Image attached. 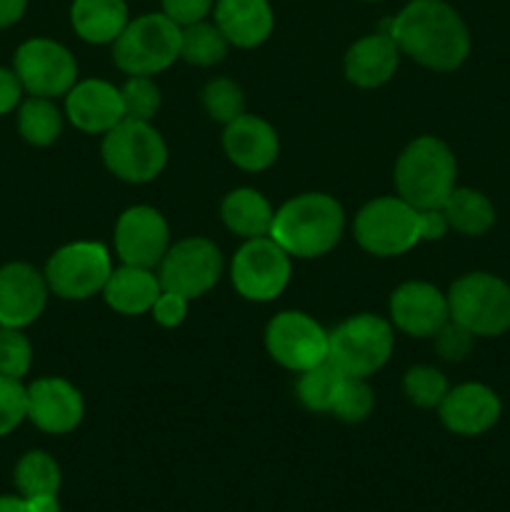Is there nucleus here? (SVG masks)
Returning <instances> with one entry per match:
<instances>
[{
    "mask_svg": "<svg viewBox=\"0 0 510 512\" xmlns=\"http://www.w3.org/2000/svg\"><path fill=\"white\" fill-rule=\"evenodd\" d=\"M388 35L400 53L440 73L460 68L470 53L463 18L443 0H410L393 18Z\"/></svg>",
    "mask_w": 510,
    "mask_h": 512,
    "instance_id": "nucleus-1",
    "label": "nucleus"
},
{
    "mask_svg": "<svg viewBox=\"0 0 510 512\" xmlns=\"http://www.w3.org/2000/svg\"><path fill=\"white\" fill-rule=\"evenodd\" d=\"M345 215L335 198L325 193H303L275 210L270 238L290 258H320L338 245Z\"/></svg>",
    "mask_w": 510,
    "mask_h": 512,
    "instance_id": "nucleus-2",
    "label": "nucleus"
},
{
    "mask_svg": "<svg viewBox=\"0 0 510 512\" xmlns=\"http://www.w3.org/2000/svg\"><path fill=\"white\" fill-rule=\"evenodd\" d=\"M455 155L433 135L413 140L395 163L398 195L418 210L443 208L455 190Z\"/></svg>",
    "mask_w": 510,
    "mask_h": 512,
    "instance_id": "nucleus-3",
    "label": "nucleus"
},
{
    "mask_svg": "<svg viewBox=\"0 0 510 512\" xmlns=\"http://www.w3.org/2000/svg\"><path fill=\"white\" fill-rule=\"evenodd\" d=\"M183 28L165 13L135 18L115 38L113 60L128 75H155L180 58Z\"/></svg>",
    "mask_w": 510,
    "mask_h": 512,
    "instance_id": "nucleus-4",
    "label": "nucleus"
},
{
    "mask_svg": "<svg viewBox=\"0 0 510 512\" xmlns=\"http://www.w3.org/2000/svg\"><path fill=\"white\" fill-rule=\"evenodd\" d=\"M393 353V328L373 313H360L328 333V363L345 378H370Z\"/></svg>",
    "mask_w": 510,
    "mask_h": 512,
    "instance_id": "nucleus-5",
    "label": "nucleus"
},
{
    "mask_svg": "<svg viewBox=\"0 0 510 512\" xmlns=\"http://www.w3.org/2000/svg\"><path fill=\"white\" fill-rule=\"evenodd\" d=\"M105 165L125 183H148L163 173L168 163L165 140L148 120L123 118L103 138Z\"/></svg>",
    "mask_w": 510,
    "mask_h": 512,
    "instance_id": "nucleus-6",
    "label": "nucleus"
},
{
    "mask_svg": "<svg viewBox=\"0 0 510 512\" xmlns=\"http://www.w3.org/2000/svg\"><path fill=\"white\" fill-rule=\"evenodd\" d=\"M450 320L473 335H503L510 328V285L490 273H468L450 285Z\"/></svg>",
    "mask_w": 510,
    "mask_h": 512,
    "instance_id": "nucleus-7",
    "label": "nucleus"
},
{
    "mask_svg": "<svg viewBox=\"0 0 510 512\" xmlns=\"http://www.w3.org/2000/svg\"><path fill=\"white\" fill-rule=\"evenodd\" d=\"M360 248L380 258L408 253L420 243V210L403 198H375L355 218Z\"/></svg>",
    "mask_w": 510,
    "mask_h": 512,
    "instance_id": "nucleus-8",
    "label": "nucleus"
},
{
    "mask_svg": "<svg viewBox=\"0 0 510 512\" xmlns=\"http://www.w3.org/2000/svg\"><path fill=\"white\" fill-rule=\"evenodd\" d=\"M113 265L108 250L100 243H70L55 250L45 268V283L65 300H85L105 288Z\"/></svg>",
    "mask_w": 510,
    "mask_h": 512,
    "instance_id": "nucleus-9",
    "label": "nucleus"
},
{
    "mask_svg": "<svg viewBox=\"0 0 510 512\" xmlns=\"http://www.w3.org/2000/svg\"><path fill=\"white\" fill-rule=\"evenodd\" d=\"M233 285L245 300L268 303L285 290L290 280V255L275 243L270 235L245 240L243 248L235 253Z\"/></svg>",
    "mask_w": 510,
    "mask_h": 512,
    "instance_id": "nucleus-10",
    "label": "nucleus"
},
{
    "mask_svg": "<svg viewBox=\"0 0 510 512\" xmlns=\"http://www.w3.org/2000/svg\"><path fill=\"white\" fill-rule=\"evenodd\" d=\"M223 273V255L208 238H185L160 260V288L193 300L208 293Z\"/></svg>",
    "mask_w": 510,
    "mask_h": 512,
    "instance_id": "nucleus-11",
    "label": "nucleus"
},
{
    "mask_svg": "<svg viewBox=\"0 0 510 512\" xmlns=\"http://www.w3.org/2000/svg\"><path fill=\"white\" fill-rule=\"evenodd\" d=\"M265 345L275 363L303 373L328 360V333L310 315L300 310H285L268 323Z\"/></svg>",
    "mask_w": 510,
    "mask_h": 512,
    "instance_id": "nucleus-12",
    "label": "nucleus"
},
{
    "mask_svg": "<svg viewBox=\"0 0 510 512\" xmlns=\"http://www.w3.org/2000/svg\"><path fill=\"white\" fill-rule=\"evenodd\" d=\"M15 73L30 95L58 98L75 85L78 63L65 45L48 38H33L15 53Z\"/></svg>",
    "mask_w": 510,
    "mask_h": 512,
    "instance_id": "nucleus-13",
    "label": "nucleus"
},
{
    "mask_svg": "<svg viewBox=\"0 0 510 512\" xmlns=\"http://www.w3.org/2000/svg\"><path fill=\"white\" fill-rule=\"evenodd\" d=\"M168 223L150 205H133L115 223V253L123 265L155 268L168 253Z\"/></svg>",
    "mask_w": 510,
    "mask_h": 512,
    "instance_id": "nucleus-14",
    "label": "nucleus"
},
{
    "mask_svg": "<svg viewBox=\"0 0 510 512\" xmlns=\"http://www.w3.org/2000/svg\"><path fill=\"white\" fill-rule=\"evenodd\" d=\"M390 318L395 328L413 338H433L450 320L448 295L430 283L410 280L390 295Z\"/></svg>",
    "mask_w": 510,
    "mask_h": 512,
    "instance_id": "nucleus-15",
    "label": "nucleus"
},
{
    "mask_svg": "<svg viewBox=\"0 0 510 512\" xmlns=\"http://www.w3.org/2000/svg\"><path fill=\"white\" fill-rule=\"evenodd\" d=\"M25 410L35 428L50 435H65L78 428L85 405L78 388L68 380L43 378L25 390Z\"/></svg>",
    "mask_w": 510,
    "mask_h": 512,
    "instance_id": "nucleus-16",
    "label": "nucleus"
},
{
    "mask_svg": "<svg viewBox=\"0 0 510 512\" xmlns=\"http://www.w3.org/2000/svg\"><path fill=\"white\" fill-rule=\"evenodd\" d=\"M48 303V283L28 263H10L0 268V325L25 328L35 323Z\"/></svg>",
    "mask_w": 510,
    "mask_h": 512,
    "instance_id": "nucleus-17",
    "label": "nucleus"
},
{
    "mask_svg": "<svg viewBox=\"0 0 510 512\" xmlns=\"http://www.w3.org/2000/svg\"><path fill=\"white\" fill-rule=\"evenodd\" d=\"M65 113L83 133H108L125 118L123 95L108 80H83L65 93Z\"/></svg>",
    "mask_w": 510,
    "mask_h": 512,
    "instance_id": "nucleus-18",
    "label": "nucleus"
},
{
    "mask_svg": "<svg viewBox=\"0 0 510 512\" xmlns=\"http://www.w3.org/2000/svg\"><path fill=\"white\" fill-rule=\"evenodd\" d=\"M440 420L455 435H483L498 423L500 398L480 383H465L448 390L438 405Z\"/></svg>",
    "mask_w": 510,
    "mask_h": 512,
    "instance_id": "nucleus-19",
    "label": "nucleus"
},
{
    "mask_svg": "<svg viewBox=\"0 0 510 512\" xmlns=\"http://www.w3.org/2000/svg\"><path fill=\"white\" fill-rule=\"evenodd\" d=\"M223 148L230 163L250 170V173H258V170L270 168L275 163L280 143L278 133L268 120L243 113L225 125Z\"/></svg>",
    "mask_w": 510,
    "mask_h": 512,
    "instance_id": "nucleus-20",
    "label": "nucleus"
},
{
    "mask_svg": "<svg viewBox=\"0 0 510 512\" xmlns=\"http://www.w3.org/2000/svg\"><path fill=\"white\" fill-rule=\"evenodd\" d=\"M398 60L400 50L390 35H365L345 53V75L358 88H378L393 78Z\"/></svg>",
    "mask_w": 510,
    "mask_h": 512,
    "instance_id": "nucleus-21",
    "label": "nucleus"
},
{
    "mask_svg": "<svg viewBox=\"0 0 510 512\" xmlns=\"http://www.w3.org/2000/svg\"><path fill=\"white\" fill-rule=\"evenodd\" d=\"M215 25L235 48H255L273 33V10L268 0H218Z\"/></svg>",
    "mask_w": 510,
    "mask_h": 512,
    "instance_id": "nucleus-22",
    "label": "nucleus"
},
{
    "mask_svg": "<svg viewBox=\"0 0 510 512\" xmlns=\"http://www.w3.org/2000/svg\"><path fill=\"white\" fill-rule=\"evenodd\" d=\"M160 278H155L150 268L123 265L113 270L103 288V298L115 313L143 315L153 308L160 295Z\"/></svg>",
    "mask_w": 510,
    "mask_h": 512,
    "instance_id": "nucleus-23",
    "label": "nucleus"
},
{
    "mask_svg": "<svg viewBox=\"0 0 510 512\" xmlns=\"http://www.w3.org/2000/svg\"><path fill=\"white\" fill-rule=\"evenodd\" d=\"M70 20L85 43H115L128 25V5L125 0H75Z\"/></svg>",
    "mask_w": 510,
    "mask_h": 512,
    "instance_id": "nucleus-24",
    "label": "nucleus"
},
{
    "mask_svg": "<svg viewBox=\"0 0 510 512\" xmlns=\"http://www.w3.org/2000/svg\"><path fill=\"white\" fill-rule=\"evenodd\" d=\"M220 215H223V223L228 225L230 233L240 235L245 240L265 238L275 218L265 195L253 188H238L225 195L223 205H220Z\"/></svg>",
    "mask_w": 510,
    "mask_h": 512,
    "instance_id": "nucleus-25",
    "label": "nucleus"
},
{
    "mask_svg": "<svg viewBox=\"0 0 510 512\" xmlns=\"http://www.w3.org/2000/svg\"><path fill=\"white\" fill-rule=\"evenodd\" d=\"M440 210L448 220V228H455L463 235H483L495 223L493 203L483 193L470 188H455Z\"/></svg>",
    "mask_w": 510,
    "mask_h": 512,
    "instance_id": "nucleus-26",
    "label": "nucleus"
},
{
    "mask_svg": "<svg viewBox=\"0 0 510 512\" xmlns=\"http://www.w3.org/2000/svg\"><path fill=\"white\" fill-rule=\"evenodd\" d=\"M343 378L345 375L328 360L315 365V368L303 370L298 380L300 403L308 410H315V413H330L340 393V385H343Z\"/></svg>",
    "mask_w": 510,
    "mask_h": 512,
    "instance_id": "nucleus-27",
    "label": "nucleus"
},
{
    "mask_svg": "<svg viewBox=\"0 0 510 512\" xmlns=\"http://www.w3.org/2000/svg\"><path fill=\"white\" fill-rule=\"evenodd\" d=\"M228 40L213 23H190L183 28L180 38V58L190 65H215L228 55Z\"/></svg>",
    "mask_w": 510,
    "mask_h": 512,
    "instance_id": "nucleus-28",
    "label": "nucleus"
},
{
    "mask_svg": "<svg viewBox=\"0 0 510 512\" xmlns=\"http://www.w3.org/2000/svg\"><path fill=\"white\" fill-rule=\"evenodd\" d=\"M15 485H18L23 498H35V495H58L60 490V468L48 453L33 450L23 455L15 465Z\"/></svg>",
    "mask_w": 510,
    "mask_h": 512,
    "instance_id": "nucleus-29",
    "label": "nucleus"
},
{
    "mask_svg": "<svg viewBox=\"0 0 510 512\" xmlns=\"http://www.w3.org/2000/svg\"><path fill=\"white\" fill-rule=\"evenodd\" d=\"M18 128L28 143L50 145L58 140L60 130H63V115L50 103V98L33 95V98L20 105Z\"/></svg>",
    "mask_w": 510,
    "mask_h": 512,
    "instance_id": "nucleus-30",
    "label": "nucleus"
},
{
    "mask_svg": "<svg viewBox=\"0 0 510 512\" xmlns=\"http://www.w3.org/2000/svg\"><path fill=\"white\" fill-rule=\"evenodd\" d=\"M403 390L410 403L418 405V408H438L448 393V380L440 370L430 368V365H415L405 373Z\"/></svg>",
    "mask_w": 510,
    "mask_h": 512,
    "instance_id": "nucleus-31",
    "label": "nucleus"
},
{
    "mask_svg": "<svg viewBox=\"0 0 510 512\" xmlns=\"http://www.w3.org/2000/svg\"><path fill=\"white\" fill-rule=\"evenodd\" d=\"M203 103L210 118H213L215 123L223 125H228L230 120H235L238 115L245 113L243 90H240V85L233 83L230 78L210 80L203 90Z\"/></svg>",
    "mask_w": 510,
    "mask_h": 512,
    "instance_id": "nucleus-32",
    "label": "nucleus"
},
{
    "mask_svg": "<svg viewBox=\"0 0 510 512\" xmlns=\"http://www.w3.org/2000/svg\"><path fill=\"white\" fill-rule=\"evenodd\" d=\"M373 405V388L365 383V378H343V385H340V393L330 413H335L345 423H363L373 413Z\"/></svg>",
    "mask_w": 510,
    "mask_h": 512,
    "instance_id": "nucleus-33",
    "label": "nucleus"
},
{
    "mask_svg": "<svg viewBox=\"0 0 510 512\" xmlns=\"http://www.w3.org/2000/svg\"><path fill=\"white\" fill-rule=\"evenodd\" d=\"M120 95H123L125 118L148 120L150 123V118L160 108V90L150 80V75H130L128 83L120 88Z\"/></svg>",
    "mask_w": 510,
    "mask_h": 512,
    "instance_id": "nucleus-34",
    "label": "nucleus"
},
{
    "mask_svg": "<svg viewBox=\"0 0 510 512\" xmlns=\"http://www.w3.org/2000/svg\"><path fill=\"white\" fill-rule=\"evenodd\" d=\"M30 360H33L30 340L18 328L0 325V375L20 380L30 370Z\"/></svg>",
    "mask_w": 510,
    "mask_h": 512,
    "instance_id": "nucleus-35",
    "label": "nucleus"
},
{
    "mask_svg": "<svg viewBox=\"0 0 510 512\" xmlns=\"http://www.w3.org/2000/svg\"><path fill=\"white\" fill-rule=\"evenodd\" d=\"M23 418H28L25 410V388L20 380L0 375V438L13 433Z\"/></svg>",
    "mask_w": 510,
    "mask_h": 512,
    "instance_id": "nucleus-36",
    "label": "nucleus"
},
{
    "mask_svg": "<svg viewBox=\"0 0 510 512\" xmlns=\"http://www.w3.org/2000/svg\"><path fill=\"white\" fill-rule=\"evenodd\" d=\"M433 338H435V350L440 353V358L463 360L465 355L470 353V348H473L475 335L470 333V330H465L463 325L448 320V323H445Z\"/></svg>",
    "mask_w": 510,
    "mask_h": 512,
    "instance_id": "nucleus-37",
    "label": "nucleus"
},
{
    "mask_svg": "<svg viewBox=\"0 0 510 512\" xmlns=\"http://www.w3.org/2000/svg\"><path fill=\"white\" fill-rule=\"evenodd\" d=\"M150 313H153V318L163 328H178L185 320V315H188V298H183L178 293H170V290H160L158 300L153 303Z\"/></svg>",
    "mask_w": 510,
    "mask_h": 512,
    "instance_id": "nucleus-38",
    "label": "nucleus"
},
{
    "mask_svg": "<svg viewBox=\"0 0 510 512\" xmlns=\"http://www.w3.org/2000/svg\"><path fill=\"white\" fill-rule=\"evenodd\" d=\"M210 8H213V0H163V13L175 20L180 28L203 20Z\"/></svg>",
    "mask_w": 510,
    "mask_h": 512,
    "instance_id": "nucleus-39",
    "label": "nucleus"
},
{
    "mask_svg": "<svg viewBox=\"0 0 510 512\" xmlns=\"http://www.w3.org/2000/svg\"><path fill=\"white\" fill-rule=\"evenodd\" d=\"M20 95H23V83H20L18 73L0 68V115L10 113L20 103Z\"/></svg>",
    "mask_w": 510,
    "mask_h": 512,
    "instance_id": "nucleus-40",
    "label": "nucleus"
},
{
    "mask_svg": "<svg viewBox=\"0 0 510 512\" xmlns=\"http://www.w3.org/2000/svg\"><path fill=\"white\" fill-rule=\"evenodd\" d=\"M445 230H448V220L443 210H420V240H438L443 238Z\"/></svg>",
    "mask_w": 510,
    "mask_h": 512,
    "instance_id": "nucleus-41",
    "label": "nucleus"
},
{
    "mask_svg": "<svg viewBox=\"0 0 510 512\" xmlns=\"http://www.w3.org/2000/svg\"><path fill=\"white\" fill-rule=\"evenodd\" d=\"M28 0H0V28L18 23L20 15L25 13Z\"/></svg>",
    "mask_w": 510,
    "mask_h": 512,
    "instance_id": "nucleus-42",
    "label": "nucleus"
},
{
    "mask_svg": "<svg viewBox=\"0 0 510 512\" xmlns=\"http://www.w3.org/2000/svg\"><path fill=\"white\" fill-rule=\"evenodd\" d=\"M25 500H28L30 512H60L58 495H35V498H25Z\"/></svg>",
    "mask_w": 510,
    "mask_h": 512,
    "instance_id": "nucleus-43",
    "label": "nucleus"
},
{
    "mask_svg": "<svg viewBox=\"0 0 510 512\" xmlns=\"http://www.w3.org/2000/svg\"><path fill=\"white\" fill-rule=\"evenodd\" d=\"M0 512H30L28 500L15 495H0Z\"/></svg>",
    "mask_w": 510,
    "mask_h": 512,
    "instance_id": "nucleus-44",
    "label": "nucleus"
}]
</instances>
